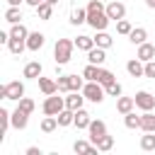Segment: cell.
I'll return each instance as SVG.
<instances>
[{
	"label": "cell",
	"instance_id": "1",
	"mask_svg": "<svg viewBox=\"0 0 155 155\" xmlns=\"http://www.w3.org/2000/svg\"><path fill=\"white\" fill-rule=\"evenodd\" d=\"M85 10H87V24H90L94 31H104L107 24L111 22L109 15H107V7L102 5V0H90Z\"/></svg>",
	"mask_w": 155,
	"mask_h": 155
},
{
	"label": "cell",
	"instance_id": "2",
	"mask_svg": "<svg viewBox=\"0 0 155 155\" xmlns=\"http://www.w3.org/2000/svg\"><path fill=\"white\" fill-rule=\"evenodd\" d=\"M73 48H75V41L73 39H58L56 46H53V58L58 65H65L70 58H73Z\"/></svg>",
	"mask_w": 155,
	"mask_h": 155
},
{
	"label": "cell",
	"instance_id": "3",
	"mask_svg": "<svg viewBox=\"0 0 155 155\" xmlns=\"http://www.w3.org/2000/svg\"><path fill=\"white\" fill-rule=\"evenodd\" d=\"M82 94H85V99L99 104V102H104V97H107V87H104L102 82H97V80H87V85L82 87Z\"/></svg>",
	"mask_w": 155,
	"mask_h": 155
},
{
	"label": "cell",
	"instance_id": "4",
	"mask_svg": "<svg viewBox=\"0 0 155 155\" xmlns=\"http://www.w3.org/2000/svg\"><path fill=\"white\" fill-rule=\"evenodd\" d=\"M0 97L2 99H22L24 97V82H19V80H12V82H7V85H2L0 87Z\"/></svg>",
	"mask_w": 155,
	"mask_h": 155
},
{
	"label": "cell",
	"instance_id": "5",
	"mask_svg": "<svg viewBox=\"0 0 155 155\" xmlns=\"http://www.w3.org/2000/svg\"><path fill=\"white\" fill-rule=\"evenodd\" d=\"M63 109H65V97H56V94L46 97V102H44V114L46 116H58Z\"/></svg>",
	"mask_w": 155,
	"mask_h": 155
},
{
	"label": "cell",
	"instance_id": "6",
	"mask_svg": "<svg viewBox=\"0 0 155 155\" xmlns=\"http://www.w3.org/2000/svg\"><path fill=\"white\" fill-rule=\"evenodd\" d=\"M136 107L138 109H143V111H153V107H155V97L150 94V92H145V90H140V92H136Z\"/></svg>",
	"mask_w": 155,
	"mask_h": 155
},
{
	"label": "cell",
	"instance_id": "7",
	"mask_svg": "<svg viewBox=\"0 0 155 155\" xmlns=\"http://www.w3.org/2000/svg\"><path fill=\"white\" fill-rule=\"evenodd\" d=\"M107 15H109V19L119 22V19H124V17H126V5L114 0V2H109V5H107Z\"/></svg>",
	"mask_w": 155,
	"mask_h": 155
},
{
	"label": "cell",
	"instance_id": "8",
	"mask_svg": "<svg viewBox=\"0 0 155 155\" xmlns=\"http://www.w3.org/2000/svg\"><path fill=\"white\" fill-rule=\"evenodd\" d=\"M87 131H90V140H92V143H97V140L107 133V124H104V121H99V119H97V121H90Z\"/></svg>",
	"mask_w": 155,
	"mask_h": 155
},
{
	"label": "cell",
	"instance_id": "9",
	"mask_svg": "<svg viewBox=\"0 0 155 155\" xmlns=\"http://www.w3.org/2000/svg\"><path fill=\"white\" fill-rule=\"evenodd\" d=\"M41 70H44V68H41V63H39V61H29V63L24 65L22 75H24L27 80H39V78H41Z\"/></svg>",
	"mask_w": 155,
	"mask_h": 155
},
{
	"label": "cell",
	"instance_id": "10",
	"mask_svg": "<svg viewBox=\"0 0 155 155\" xmlns=\"http://www.w3.org/2000/svg\"><path fill=\"white\" fill-rule=\"evenodd\" d=\"M44 44H46V36L41 31H29V36H27V48L29 51H39Z\"/></svg>",
	"mask_w": 155,
	"mask_h": 155
},
{
	"label": "cell",
	"instance_id": "11",
	"mask_svg": "<svg viewBox=\"0 0 155 155\" xmlns=\"http://www.w3.org/2000/svg\"><path fill=\"white\" fill-rule=\"evenodd\" d=\"M126 70H128L131 78H143V75H145V63H143L140 58H133V61L126 63Z\"/></svg>",
	"mask_w": 155,
	"mask_h": 155
},
{
	"label": "cell",
	"instance_id": "12",
	"mask_svg": "<svg viewBox=\"0 0 155 155\" xmlns=\"http://www.w3.org/2000/svg\"><path fill=\"white\" fill-rule=\"evenodd\" d=\"M27 124H29V114L27 111H22L19 107L12 111V126L17 128V131H24L27 128Z\"/></svg>",
	"mask_w": 155,
	"mask_h": 155
},
{
	"label": "cell",
	"instance_id": "13",
	"mask_svg": "<svg viewBox=\"0 0 155 155\" xmlns=\"http://www.w3.org/2000/svg\"><path fill=\"white\" fill-rule=\"evenodd\" d=\"M136 58H140L143 63L153 61V58H155V46H153V44H148V41H143V44L138 46V53H136Z\"/></svg>",
	"mask_w": 155,
	"mask_h": 155
},
{
	"label": "cell",
	"instance_id": "14",
	"mask_svg": "<svg viewBox=\"0 0 155 155\" xmlns=\"http://www.w3.org/2000/svg\"><path fill=\"white\" fill-rule=\"evenodd\" d=\"M104 51H107V48H99V46L90 48V51H87V61L94 63V65H102V63L107 61V53H104Z\"/></svg>",
	"mask_w": 155,
	"mask_h": 155
},
{
	"label": "cell",
	"instance_id": "15",
	"mask_svg": "<svg viewBox=\"0 0 155 155\" xmlns=\"http://www.w3.org/2000/svg\"><path fill=\"white\" fill-rule=\"evenodd\" d=\"M39 90L48 97V94H56L58 92V82L51 80V78H39Z\"/></svg>",
	"mask_w": 155,
	"mask_h": 155
},
{
	"label": "cell",
	"instance_id": "16",
	"mask_svg": "<svg viewBox=\"0 0 155 155\" xmlns=\"http://www.w3.org/2000/svg\"><path fill=\"white\" fill-rule=\"evenodd\" d=\"M82 102H85V94H80V92H70V94L65 97V107L73 109V111L82 109Z\"/></svg>",
	"mask_w": 155,
	"mask_h": 155
},
{
	"label": "cell",
	"instance_id": "17",
	"mask_svg": "<svg viewBox=\"0 0 155 155\" xmlns=\"http://www.w3.org/2000/svg\"><path fill=\"white\" fill-rule=\"evenodd\" d=\"M133 107H136L133 97H116V111L119 114H128V111H133Z\"/></svg>",
	"mask_w": 155,
	"mask_h": 155
},
{
	"label": "cell",
	"instance_id": "18",
	"mask_svg": "<svg viewBox=\"0 0 155 155\" xmlns=\"http://www.w3.org/2000/svg\"><path fill=\"white\" fill-rule=\"evenodd\" d=\"M94 46H97L94 39L87 36V34H80V36L75 39V48H78V51H90V48H94Z\"/></svg>",
	"mask_w": 155,
	"mask_h": 155
},
{
	"label": "cell",
	"instance_id": "19",
	"mask_svg": "<svg viewBox=\"0 0 155 155\" xmlns=\"http://www.w3.org/2000/svg\"><path fill=\"white\" fill-rule=\"evenodd\" d=\"M145 39H148V31H145L143 27H136V29H131V34H128V41L136 44V46H140Z\"/></svg>",
	"mask_w": 155,
	"mask_h": 155
},
{
	"label": "cell",
	"instance_id": "20",
	"mask_svg": "<svg viewBox=\"0 0 155 155\" xmlns=\"http://www.w3.org/2000/svg\"><path fill=\"white\" fill-rule=\"evenodd\" d=\"M90 121H92L90 114H87L85 109H78V111H75V121H73V126H78V128H87Z\"/></svg>",
	"mask_w": 155,
	"mask_h": 155
},
{
	"label": "cell",
	"instance_id": "21",
	"mask_svg": "<svg viewBox=\"0 0 155 155\" xmlns=\"http://www.w3.org/2000/svg\"><path fill=\"white\" fill-rule=\"evenodd\" d=\"M140 128L155 133V114H153V111H143V116H140Z\"/></svg>",
	"mask_w": 155,
	"mask_h": 155
},
{
	"label": "cell",
	"instance_id": "22",
	"mask_svg": "<svg viewBox=\"0 0 155 155\" xmlns=\"http://www.w3.org/2000/svg\"><path fill=\"white\" fill-rule=\"evenodd\" d=\"M56 119H58V126H70V124L75 121V111L65 107V109H63V111H61V114H58Z\"/></svg>",
	"mask_w": 155,
	"mask_h": 155
},
{
	"label": "cell",
	"instance_id": "23",
	"mask_svg": "<svg viewBox=\"0 0 155 155\" xmlns=\"http://www.w3.org/2000/svg\"><path fill=\"white\" fill-rule=\"evenodd\" d=\"M12 126V114L7 109H0V138L5 136V131Z\"/></svg>",
	"mask_w": 155,
	"mask_h": 155
},
{
	"label": "cell",
	"instance_id": "24",
	"mask_svg": "<svg viewBox=\"0 0 155 155\" xmlns=\"http://www.w3.org/2000/svg\"><path fill=\"white\" fill-rule=\"evenodd\" d=\"M140 150H145V153L155 150V136H153V131H145V136H140Z\"/></svg>",
	"mask_w": 155,
	"mask_h": 155
},
{
	"label": "cell",
	"instance_id": "25",
	"mask_svg": "<svg viewBox=\"0 0 155 155\" xmlns=\"http://www.w3.org/2000/svg\"><path fill=\"white\" fill-rule=\"evenodd\" d=\"M82 22H87V10H82V7H75L73 12H70V24H82Z\"/></svg>",
	"mask_w": 155,
	"mask_h": 155
},
{
	"label": "cell",
	"instance_id": "26",
	"mask_svg": "<svg viewBox=\"0 0 155 155\" xmlns=\"http://www.w3.org/2000/svg\"><path fill=\"white\" fill-rule=\"evenodd\" d=\"M27 36H29V31H27V27H24L22 22L12 24V29H10V39H27Z\"/></svg>",
	"mask_w": 155,
	"mask_h": 155
},
{
	"label": "cell",
	"instance_id": "27",
	"mask_svg": "<svg viewBox=\"0 0 155 155\" xmlns=\"http://www.w3.org/2000/svg\"><path fill=\"white\" fill-rule=\"evenodd\" d=\"M97 82H102L104 87H109L111 82H116V78H114V73H111V70H107V68H99V75H97Z\"/></svg>",
	"mask_w": 155,
	"mask_h": 155
},
{
	"label": "cell",
	"instance_id": "28",
	"mask_svg": "<svg viewBox=\"0 0 155 155\" xmlns=\"http://www.w3.org/2000/svg\"><path fill=\"white\" fill-rule=\"evenodd\" d=\"M34 10H36L39 19H51V15H53V5H51V2H41V5L34 7Z\"/></svg>",
	"mask_w": 155,
	"mask_h": 155
},
{
	"label": "cell",
	"instance_id": "29",
	"mask_svg": "<svg viewBox=\"0 0 155 155\" xmlns=\"http://www.w3.org/2000/svg\"><path fill=\"white\" fill-rule=\"evenodd\" d=\"M94 44H97L99 48H109V46L114 44V39H111L107 31H97V36H94Z\"/></svg>",
	"mask_w": 155,
	"mask_h": 155
},
{
	"label": "cell",
	"instance_id": "30",
	"mask_svg": "<svg viewBox=\"0 0 155 155\" xmlns=\"http://www.w3.org/2000/svg\"><path fill=\"white\" fill-rule=\"evenodd\" d=\"M5 19H7L10 24H17V22L22 19V12H19V7L10 5V7H7V12H5Z\"/></svg>",
	"mask_w": 155,
	"mask_h": 155
},
{
	"label": "cell",
	"instance_id": "31",
	"mask_svg": "<svg viewBox=\"0 0 155 155\" xmlns=\"http://www.w3.org/2000/svg\"><path fill=\"white\" fill-rule=\"evenodd\" d=\"M97 75H99V65L87 63V65H85V70H82V78H85V80H97Z\"/></svg>",
	"mask_w": 155,
	"mask_h": 155
},
{
	"label": "cell",
	"instance_id": "32",
	"mask_svg": "<svg viewBox=\"0 0 155 155\" xmlns=\"http://www.w3.org/2000/svg\"><path fill=\"white\" fill-rule=\"evenodd\" d=\"M124 124H126V128H140V116L128 111V114H124Z\"/></svg>",
	"mask_w": 155,
	"mask_h": 155
},
{
	"label": "cell",
	"instance_id": "33",
	"mask_svg": "<svg viewBox=\"0 0 155 155\" xmlns=\"http://www.w3.org/2000/svg\"><path fill=\"white\" fill-rule=\"evenodd\" d=\"M56 126H58V119H56V116H46V119L41 121V131H44V133H53Z\"/></svg>",
	"mask_w": 155,
	"mask_h": 155
},
{
	"label": "cell",
	"instance_id": "34",
	"mask_svg": "<svg viewBox=\"0 0 155 155\" xmlns=\"http://www.w3.org/2000/svg\"><path fill=\"white\" fill-rule=\"evenodd\" d=\"M94 145H97V148H99L102 153H107V150H111V148H114V138L104 133V136H102V138H99V140H97Z\"/></svg>",
	"mask_w": 155,
	"mask_h": 155
},
{
	"label": "cell",
	"instance_id": "35",
	"mask_svg": "<svg viewBox=\"0 0 155 155\" xmlns=\"http://www.w3.org/2000/svg\"><path fill=\"white\" fill-rule=\"evenodd\" d=\"M85 82H82V75H70V92H82Z\"/></svg>",
	"mask_w": 155,
	"mask_h": 155
},
{
	"label": "cell",
	"instance_id": "36",
	"mask_svg": "<svg viewBox=\"0 0 155 155\" xmlns=\"http://www.w3.org/2000/svg\"><path fill=\"white\" fill-rule=\"evenodd\" d=\"M131 29H133V27H131V22H128V19H119V22H116V31H119V34L128 36V34H131Z\"/></svg>",
	"mask_w": 155,
	"mask_h": 155
},
{
	"label": "cell",
	"instance_id": "37",
	"mask_svg": "<svg viewBox=\"0 0 155 155\" xmlns=\"http://www.w3.org/2000/svg\"><path fill=\"white\" fill-rule=\"evenodd\" d=\"M56 82H58V92H70V75H61Z\"/></svg>",
	"mask_w": 155,
	"mask_h": 155
},
{
	"label": "cell",
	"instance_id": "38",
	"mask_svg": "<svg viewBox=\"0 0 155 155\" xmlns=\"http://www.w3.org/2000/svg\"><path fill=\"white\" fill-rule=\"evenodd\" d=\"M17 107H19L22 111H27V114H31V111H34V99H29V97H22Z\"/></svg>",
	"mask_w": 155,
	"mask_h": 155
},
{
	"label": "cell",
	"instance_id": "39",
	"mask_svg": "<svg viewBox=\"0 0 155 155\" xmlns=\"http://www.w3.org/2000/svg\"><path fill=\"white\" fill-rule=\"evenodd\" d=\"M121 92H124V87H121L119 82H111V85L107 87V94H109V97H121Z\"/></svg>",
	"mask_w": 155,
	"mask_h": 155
},
{
	"label": "cell",
	"instance_id": "40",
	"mask_svg": "<svg viewBox=\"0 0 155 155\" xmlns=\"http://www.w3.org/2000/svg\"><path fill=\"white\" fill-rule=\"evenodd\" d=\"M145 78H153L155 80V58L145 63Z\"/></svg>",
	"mask_w": 155,
	"mask_h": 155
},
{
	"label": "cell",
	"instance_id": "41",
	"mask_svg": "<svg viewBox=\"0 0 155 155\" xmlns=\"http://www.w3.org/2000/svg\"><path fill=\"white\" fill-rule=\"evenodd\" d=\"M24 153H27V155H41V148H34V145H31V148H27Z\"/></svg>",
	"mask_w": 155,
	"mask_h": 155
},
{
	"label": "cell",
	"instance_id": "42",
	"mask_svg": "<svg viewBox=\"0 0 155 155\" xmlns=\"http://www.w3.org/2000/svg\"><path fill=\"white\" fill-rule=\"evenodd\" d=\"M24 2H27V5H31V7H39L44 0H24Z\"/></svg>",
	"mask_w": 155,
	"mask_h": 155
},
{
	"label": "cell",
	"instance_id": "43",
	"mask_svg": "<svg viewBox=\"0 0 155 155\" xmlns=\"http://www.w3.org/2000/svg\"><path fill=\"white\" fill-rule=\"evenodd\" d=\"M19 2H24V0H7V5H15V7H19Z\"/></svg>",
	"mask_w": 155,
	"mask_h": 155
},
{
	"label": "cell",
	"instance_id": "44",
	"mask_svg": "<svg viewBox=\"0 0 155 155\" xmlns=\"http://www.w3.org/2000/svg\"><path fill=\"white\" fill-rule=\"evenodd\" d=\"M145 5H148L150 10H155V0H145Z\"/></svg>",
	"mask_w": 155,
	"mask_h": 155
},
{
	"label": "cell",
	"instance_id": "45",
	"mask_svg": "<svg viewBox=\"0 0 155 155\" xmlns=\"http://www.w3.org/2000/svg\"><path fill=\"white\" fill-rule=\"evenodd\" d=\"M44 2H51V5H56V2H58V0H44Z\"/></svg>",
	"mask_w": 155,
	"mask_h": 155
}]
</instances>
